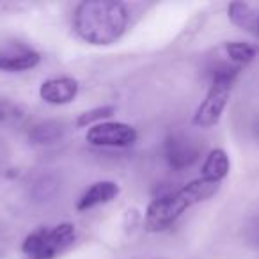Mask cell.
Masks as SVG:
<instances>
[{
  "mask_svg": "<svg viewBox=\"0 0 259 259\" xmlns=\"http://www.w3.org/2000/svg\"><path fill=\"white\" fill-rule=\"evenodd\" d=\"M128 23V8L115 0H87L76 6L73 16L76 36L94 47L114 45L126 32Z\"/></svg>",
  "mask_w": 259,
  "mask_h": 259,
  "instance_id": "obj_1",
  "label": "cell"
},
{
  "mask_svg": "<svg viewBox=\"0 0 259 259\" xmlns=\"http://www.w3.org/2000/svg\"><path fill=\"white\" fill-rule=\"evenodd\" d=\"M219 188L220 185L197 178L178 190L160 195L146 209L144 229L148 233L167 231L180 220V217L187 209H190L192 206L199 204V202L208 201L219 192Z\"/></svg>",
  "mask_w": 259,
  "mask_h": 259,
  "instance_id": "obj_2",
  "label": "cell"
},
{
  "mask_svg": "<svg viewBox=\"0 0 259 259\" xmlns=\"http://www.w3.org/2000/svg\"><path fill=\"white\" fill-rule=\"evenodd\" d=\"M76 240V227L69 222L54 227H37L23 240L22 252L25 259H57Z\"/></svg>",
  "mask_w": 259,
  "mask_h": 259,
  "instance_id": "obj_3",
  "label": "cell"
},
{
  "mask_svg": "<svg viewBox=\"0 0 259 259\" xmlns=\"http://www.w3.org/2000/svg\"><path fill=\"white\" fill-rule=\"evenodd\" d=\"M233 83L234 80L229 78H213L206 98L195 108L192 124L197 126V128H211V126L219 124L224 110H226L227 103H229Z\"/></svg>",
  "mask_w": 259,
  "mask_h": 259,
  "instance_id": "obj_4",
  "label": "cell"
},
{
  "mask_svg": "<svg viewBox=\"0 0 259 259\" xmlns=\"http://www.w3.org/2000/svg\"><path fill=\"white\" fill-rule=\"evenodd\" d=\"M201 151L202 146L199 144L197 139L183 132L170 134L163 144V156L167 163L176 170H183L194 165L201 158Z\"/></svg>",
  "mask_w": 259,
  "mask_h": 259,
  "instance_id": "obj_5",
  "label": "cell"
},
{
  "mask_svg": "<svg viewBox=\"0 0 259 259\" xmlns=\"http://www.w3.org/2000/svg\"><path fill=\"white\" fill-rule=\"evenodd\" d=\"M85 141L96 148H128L137 141V132L126 122L107 121L87 130Z\"/></svg>",
  "mask_w": 259,
  "mask_h": 259,
  "instance_id": "obj_6",
  "label": "cell"
},
{
  "mask_svg": "<svg viewBox=\"0 0 259 259\" xmlns=\"http://www.w3.org/2000/svg\"><path fill=\"white\" fill-rule=\"evenodd\" d=\"M41 55L22 41H8L0 45V71L18 73L39 64Z\"/></svg>",
  "mask_w": 259,
  "mask_h": 259,
  "instance_id": "obj_7",
  "label": "cell"
},
{
  "mask_svg": "<svg viewBox=\"0 0 259 259\" xmlns=\"http://www.w3.org/2000/svg\"><path fill=\"white\" fill-rule=\"evenodd\" d=\"M78 94V82L71 76H57L41 83L39 96L50 105H68Z\"/></svg>",
  "mask_w": 259,
  "mask_h": 259,
  "instance_id": "obj_8",
  "label": "cell"
},
{
  "mask_svg": "<svg viewBox=\"0 0 259 259\" xmlns=\"http://www.w3.org/2000/svg\"><path fill=\"white\" fill-rule=\"evenodd\" d=\"M119 195V185L115 181H96L93 183L76 201V209L78 211H87L96 206L112 202Z\"/></svg>",
  "mask_w": 259,
  "mask_h": 259,
  "instance_id": "obj_9",
  "label": "cell"
},
{
  "mask_svg": "<svg viewBox=\"0 0 259 259\" xmlns=\"http://www.w3.org/2000/svg\"><path fill=\"white\" fill-rule=\"evenodd\" d=\"M231 169L229 156L224 151L222 148H215L208 153L204 163L201 167V178L206 181H211V183L220 185L227 178Z\"/></svg>",
  "mask_w": 259,
  "mask_h": 259,
  "instance_id": "obj_10",
  "label": "cell"
},
{
  "mask_svg": "<svg viewBox=\"0 0 259 259\" xmlns=\"http://www.w3.org/2000/svg\"><path fill=\"white\" fill-rule=\"evenodd\" d=\"M64 132H66V126L61 121H41L30 128L29 141L36 146L54 144L59 139H62Z\"/></svg>",
  "mask_w": 259,
  "mask_h": 259,
  "instance_id": "obj_11",
  "label": "cell"
},
{
  "mask_svg": "<svg viewBox=\"0 0 259 259\" xmlns=\"http://www.w3.org/2000/svg\"><path fill=\"white\" fill-rule=\"evenodd\" d=\"M227 16H229V20L236 27L255 34L259 11H255L250 4H247V2H233V4H229V8H227Z\"/></svg>",
  "mask_w": 259,
  "mask_h": 259,
  "instance_id": "obj_12",
  "label": "cell"
},
{
  "mask_svg": "<svg viewBox=\"0 0 259 259\" xmlns=\"http://www.w3.org/2000/svg\"><path fill=\"white\" fill-rule=\"evenodd\" d=\"M224 52H226L227 61L243 68L259 55V47L254 43H247V41H231L224 45Z\"/></svg>",
  "mask_w": 259,
  "mask_h": 259,
  "instance_id": "obj_13",
  "label": "cell"
},
{
  "mask_svg": "<svg viewBox=\"0 0 259 259\" xmlns=\"http://www.w3.org/2000/svg\"><path fill=\"white\" fill-rule=\"evenodd\" d=\"M115 112V107H112V105H103V107H96V108H91V110L87 112H82V114L76 117L75 124L78 126V128H93V126L100 124L103 119L110 117L112 114Z\"/></svg>",
  "mask_w": 259,
  "mask_h": 259,
  "instance_id": "obj_14",
  "label": "cell"
},
{
  "mask_svg": "<svg viewBox=\"0 0 259 259\" xmlns=\"http://www.w3.org/2000/svg\"><path fill=\"white\" fill-rule=\"evenodd\" d=\"M27 114L25 105L11 100V98L0 96V122H15L23 119Z\"/></svg>",
  "mask_w": 259,
  "mask_h": 259,
  "instance_id": "obj_15",
  "label": "cell"
},
{
  "mask_svg": "<svg viewBox=\"0 0 259 259\" xmlns=\"http://www.w3.org/2000/svg\"><path fill=\"white\" fill-rule=\"evenodd\" d=\"M255 241H257V245H259V222H257V227H255Z\"/></svg>",
  "mask_w": 259,
  "mask_h": 259,
  "instance_id": "obj_16",
  "label": "cell"
},
{
  "mask_svg": "<svg viewBox=\"0 0 259 259\" xmlns=\"http://www.w3.org/2000/svg\"><path fill=\"white\" fill-rule=\"evenodd\" d=\"M255 36H259V18H257V25H255Z\"/></svg>",
  "mask_w": 259,
  "mask_h": 259,
  "instance_id": "obj_17",
  "label": "cell"
}]
</instances>
